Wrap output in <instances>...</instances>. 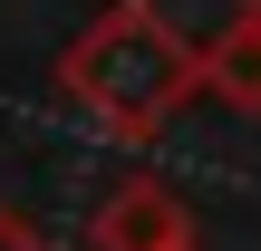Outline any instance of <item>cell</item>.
<instances>
[{
	"mask_svg": "<svg viewBox=\"0 0 261 251\" xmlns=\"http://www.w3.org/2000/svg\"><path fill=\"white\" fill-rule=\"evenodd\" d=\"M0 251H48V242H39V222H29V213H10V203H0Z\"/></svg>",
	"mask_w": 261,
	"mask_h": 251,
	"instance_id": "277c9868",
	"label": "cell"
},
{
	"mask_svg": "<svg viewBox=\"0 0 261 251\" xmlns=\"http://www.w3.org/2000/svg\"><path fill=\"white\" fill-rule=\"evenodd\" d=\"M58 97H68L87 126L145 145L184 97H203V48H194L155 0H107V10L68 39V58H58Z\"/></svg>",
	"mask_w": 261,
	"mask_h": 251,
	"instance_id": "6da1fadb",
	"label": "cell"
},
{
	"mask_svg": "<svg viewBox=\"0 0 261 251\" xmlns=\"http://www.w3.org/2000/svg\"><path fill=\"white\" fill-rule=\"evenodd\" d=\"M203 87H213L232 116H261V19H252V10L203 48Z\"/></svg>",
	"mask_w": 261,
	"mask_h": 251,
	"instance_id": "3957f363",
	"label": "cell"
},
{
	"mask_svg": "<svg viewBox=\"0 0 261 251\" xmlns=\"http://www.w3.org/2000/svg\"><path fill=\"white\" fill-rule=\"evenodd\" d=\"M242 10H252V19H261V0H242Z\"/></svg>",
	"mask_w": 261,
	"mask_h": 251,
	"instance_id": "5b68a950",
	"label": "cell"
},
{
	"mask_svg": "<svg viewBox=\"0 0 261 251\" xmlns=\"http://www.w3.org/2000/svg\"><path fill=\"white\" fill-rule=\"evenodd\" d=\"M97 251H194V213H184V193L155 184V174L116 184V193L97 203Z\"/></svg>",
	"mask_w": 261,
	"mask_h": 251,
	"instance_id": "7a4b0ae2",
	"label": "cell"
}]
</instances>
